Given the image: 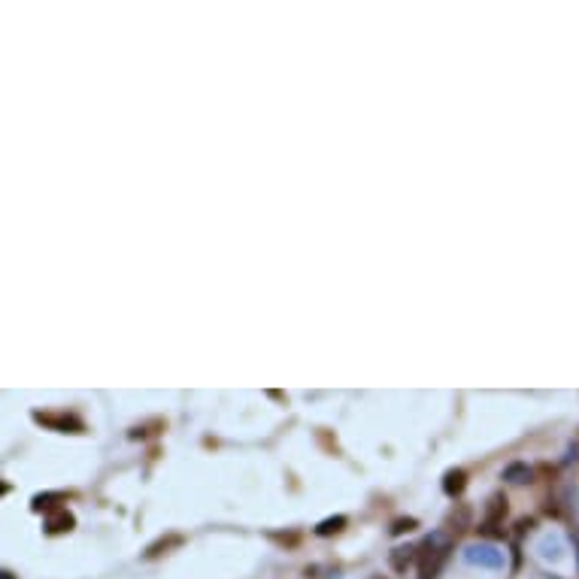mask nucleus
<instances>
[{
  "label": "nucleus",
  "mask_w": 579,
  "mask_h": 579,
  "mask_svg": "<svg viewBox=\"0 0 579 579\" xmlns=\"http://www.w3.org/2000/svg\"><path fill=\"white\" fill-rule=\"evenodd\" d=\"M34 422L45 425V428H55V431H73V434H79L82 428H85V425H82V418H76L70 413H40V409H37Z\"/></svg>",
  "instance_id": "obj_3"
},
{
  "label": "nucleus",
  "mask_w": 579,
  "mask_h": 579,
  "mask_svg": "<svg viewBox=\"0 0 579 579\" xmlns=\"http://www.w3.org/2000/svg\"><path fill=\"white\" fill-rule=\"evenodd\" d=\"M504 479L507 482L522 485V482H531V479H534V470H531L528 464H509V467L504 470Z\"/></svg>",
  "instance_id": "obj_11"
},
{
  "label": "nucleus",
  "mask_w": 579,
  "mask_h": 579,
  "mask_svg": "<svg viewBox=\"0 0 579 579\" xmlns=\"http://www.w3.org/2000/svg\"><path fill=\"white\" fill-rule=\"evenodd\" d=\"M373 579H385V576H373Z\"/></svg>",
  "instance_id": "obj_15"
},
{
  "label": "nucleus",
  "mask_w": 579,
  "mask_h": 579,
  "mask_svg": "<svg viewBox=\"0 0 579 579\" xmlns=\"http://www.w3.org/2000/svg\"><path fill=\"white\" fill-rule=\"evenodd\" d=\"M464 489H467V474H464L461 467L446 470V476H443V491L449 494V498H461Z\"/></svg>",
  "instance_id": "obj_7"
},
{
  "label": "nucleus",
  "mask_w": 579,
  "mask_h": 579,
  "mask_svg": "<svg viewBox=\"0 0 579 579\" xmlns=\"http://www.w3.org/2000/svg\"><path fill=\"white\" fill-rule=\"evenodd\" d=\"M3 579H12V573H10V570H3Z\"/></svg>",
  "instance_id": "obj_14"
},
{
  "label": "nucleus",
  "mask_w": 579,
  "mask_h": 579,
  "mask_svg": "<svg viewBox=\"0 0 579 579\" xmlns=\"http://www.w3.org/2000/svg\"><path fill=\"white\" fill-rule=\"evenodd\" d=\"M449 552H452V540L446 537V531H434L425 537V543L418 546V579H437Z\"/></svg>",
  "instance_id": "obj_1"
},
{
  "label": "nucleus",
  "mask_w": 579,
  "mask_h": 579,
  "mask_svg": "<svg viewBox=\"0 0 579 579\" xmlns=\"http://www.w3.org/2000/svg\"><path fill=\"white\" fill-rule=\"evenodd\" d=\"M464 561H467V565H476V567L498 570V567H504V552L491 543H474V546L464 549Z\"/></svg>",
  "instance_id": "obj_2"
},
{
  "label": "nucleus",
  "mask_w": 579,
  "mask_h": 579,
  "mask_svg": "<svg viewBox=\"0 0 579 579\" xmlns=\"http://www.w3.org/2000/svg\"><path fill=\"white\" fill-rule=\"evenodd\" d=\"M170 546H182V537L179 534H170V537H161V540H155V543L149 546L146 549V558H158V555H164L167 549H170Z\"/></svg>",
  "instance_id": "obj_12"
},
{
  "label": "nucleus",
  "mask_w": 579,
  "mask_h": 579,
  "mask_svg": "<svg viewBox=\"0 0 579 579\" xmlns=\"http://www.w3.org/2000/svg\"><path fill=\"white\" fill-rule=\"evenodd\" d=\"M470 519H474V509H470L467 504H458V507L452 509V516H449V522L455 525V528H452L455 534H461V531H467V528H470Z\"/></svg>",
  "instance_id": "obj_9"
},
{
  "label": "nucleus",
  "mask_w": 579,
  "mask_h": 579,
  "mask_svg": "<svg viewBox=\"0 0 579 579\" xmlns=\"http://www.w3.org/2000/svg\"><path fill=\"white\" fill-rule=\"evenodd\" d=\"M509 513V500L504 491H494L489 494V500H485V516H482V525H491V528H500Z\"/></svg>",
  "instance_id": "obj_4"
},
{
  "label": "nucleus",
  "mask_w": 579,
  "mask_h": 579,
  "mask_svg": "<svg viewBox=\"0 0 579 579\" xmlns=\"http://www.w3.org/2000/svg\"><path fill=\"white\" fill-rule=\"evenodd\" d=\"M61 504H67L64 491H43L30 498V509L34 513H61Z\"/></svg>",
  "instance_id": "obj_5"
},
{
  "label": "nucleus",
  "mask_w": 579,
  "mask_h": 579,
  "mask_svg": "<svg viewBox=\"0 0 579 579\" xmlns=\"http://www.w3.org/2000/svg\"><path fill=\"white\" fill-rule=\"evenodd\" d=\"M346 525H349V519H346V516H331V519H322V522L316 525V534H318V537H331V534H340V531L346 528Z\"/></svg>",
  "instance_id": "obj_10"
},
{
  "label": "nucleus",
  "mask_w": 579,
  "mask_h": 579,
  "mask_svg": "<svg viewBox=\"0 0 579 579\" xmlns=\"http://www.w3.org/2000/svg\"><path fill=\"white\" fill-rule=\"evenodd\" d=\"M416 558H418V546H398V549L388 552V565H392L394 573H407Z\"/></svg>",
  "instance_id": "obj_6"
},
{
  "label": "nucleus",
  "mask_w": 579,
  "mask_h": 579,
  "mask_svg": "<svg viewBox=\"0 0 579 579\" xmlns=\"http://www.w3.org/2000/svg\"><path fill=\"white\" fill-rule=\"evenodd\" d=\"M413 528H418V522L413 519V516H400V519L392 522V534H394V537L407 534V531H413Z\"/></svg>",
  "instance_id": "obj_13"
},
{
  "label": "nucleus",
  "mask_w": 579,
  "mask_h": 579,
  "mask_svg": "<svg viewBox=\"0 0 579 579\" xmlns=\"http://www.w3.org/2000/svg\"><path fill=\"white\" fill-rule=\"evenodd\" d=\"M73 528H76V519H73V513H67V509L55 513L49 519V525H45V531H49V534H67V531H73Z\"/></svg>",
  "instance_id": "obj_8"
}]
</instances>
